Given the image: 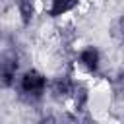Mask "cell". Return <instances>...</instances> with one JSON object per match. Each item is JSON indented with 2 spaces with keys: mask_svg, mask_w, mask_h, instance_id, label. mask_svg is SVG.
<instances>
[{
  "mask_svg": "<svg viewBox=\"0 0 124 124\" xmlns=\"http://www.w3.org/2000/svg\"><path fill=\"white\" fill-rule=\"evenodd\" d=\"M45 85H46V79L39 72H27L21 78V89H23V93H27L31 97H39L43 93Z\"/></svg>",
  "mask_w": 124,
  "mask_h": 124,
  "instance_id": "6da1fadb",
  "label": "cell"
},
{
  "mask_svg": "<svg viewBox=\"0 0 124 124\" xmlns=\"http://www.w3.org/2000/svg\"><path fill=\"white\" fill-rule=\"evenodd\" d=\"M79 62H81L85 68L95 70V68L99 66V50H97V48H93V46L83 48V50L79 52Z\"/></svg>",
  "mask_w": 124,
  "mask_h": 124,
  "instance_id": "7a4b0ae2",
  "label": "cell"
}]
</instances>
